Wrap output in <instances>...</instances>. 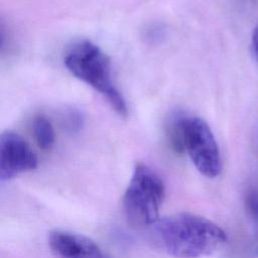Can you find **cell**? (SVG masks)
Here are the masks:
<instances>
[{
  "label": "cell",
  "instance_id": "cell-1",
  "mask_svg": "<svg viewBox=\"0 0 258 258\" xmlns=\"http://www.w3.org/2000/svg\"><path fill=\"white\" fill-rule=\"evenodd\" d=\"M153 235L158 246L175 258H199L211 255L228 241L226 232L216 223L189 213L158 220Z\"/></svg>",
  "mask_w": 258,
  "mask_h": 258
},
{
  "label": "cell",
  "instance_id": "cell-2",
  "mask_svg": "<svg viewBox=\"0 0 258 258\" xmlns=\"http://www.w3.org/2000/svg\"><path fill=\"white\" fill-rule=\"evenodd\" d=\"M63 62L76 78L101 93L118 115L127 116L125 99L112 80L110 59L98 45L89 40L77 42L67 51Z\"/></svg>",
  "mask_w": 258,
  "mask_h": 258
},
{
  "label": "cell",
  "instance_id": "cell-3",
  "mask_svg": "<svg viewBox=\"0 0 258 258\" xmlns=\"http://www.w3.org/2000/svg\"><path fill=\"white\" fill-rule=\"evenodd\" d=\"M165 187L160 176L144 163L136 164L123 197V210L128 223L137 229L158 221Z\"/></svg>",
  "mask_w": 258,
  "mask_h": 258
},
{
  "label": "cell",
  "instance_id": "cell-4",
  "mask_svg": "<svg viewBox=\"0 0 258 258\" xmlns=\"http://www.w3.org/2000/svg\"><path fill=\"white\" fill-rule=\"evenodd\" d=\"M183 138L184 150L197 169L207 177L218 176L222 169L221 154L209 125L200 117L186 115Z\"/></svg>",
  "mask_w": 258,
  "mask_h": 258
},
{
  "label": "cell",
  "instance_id": "cell-5",
  "mask_svg": "<svg viewBox=\"0 0 258 258\" xmlns=\"http://www.w3.org/2000/svg\"><path fill=\"white\" fill-rule=\"evenodd\" d=\"M37 156L28 143L13 131L3 132L0 138V179L8 180L33 170Z\"/></svg>",
  "mask_w": 258,
  "mask_h": 258
},
{
  "label": "cell",
  "instance_id": "cell-6",
  "mask_svg": "<svg viewBox=\"0 0 258 258\" xmlns=\"http://www.w3.org/2000/svg\"><path fill=\"white\" fill-rule=\"evenodd\" d=\"M48 245L58 258H111L92 239L68 231L51 232Z\"/></svg>",
  "mask_w": 258,
  "mask_h": 258
},
{
  "label": "cell",
  "instance_id": "cell-7",
  "mask_svg": "<svg viewBox=\"0 0 258 258\" xmlns=\"http://www.w3.org/2000/svg\"><path fill=\"white\" fill-rule=\"evenodd\" d=\"M185 116L186 115L180 111H174L169 115L165 124V131L168 141L171 147L179 153L184 151L183 124Z\"/></svg>",
  "mask_w": 258,
  "mask_h": 258
},
{
  "label": "cell",
  "instance_id": "cell-8",
  "mask_svg": "<svg viewBox=\"0 0 258 258\" xmlns=\"http://www.w3.org/2000/svg\"><path fill=\"white\" fill-rule=\"evenodd\" d=\"M32 130L38 146L43 150H49L55 140L54 130L50 121L43 115H38L33 119Z\"/></svg>",
  "mask_w": 258,
  "mask_h": 258
},
{
  "label": "cell",
  "instance_id": "cell-9",
  "mask_svg": "<svg viewBox=\"0 0 258 258\" xmlns=\"http://www.w3.org/2000/svg\"><path fill=\"white\" fill-rule=\"evenodd\" d=\"M245 207L249 216L258 225V189H251L247 192Z\"/></svg>",
  "mask_w": 258,
  "mask_h": 258
},
{
  "label": "cell",
  "instance_id": "cell-10",
  "mask_svg": "<svg viewBox=\"0 0 258 258\" xmlns=\"http://www.w3.org/2000/svg\"><path fill=\"white\" fill-rule=\"evenodd\" d=\"M64 124L70 132H79L83 127L84 119L80 112L71 110L64 116Z\"/></svg>",
  "mask_w": 258,
  "mask_h": 258
},
{
  "label": "cell",
  "instance_id": "cell-11",
  "mask_svg": "<svg viewBox=\"0 0 258 258\" xmlns=\"http://www.w3.org/2000/svg\"><path fill=\"white\" fill-rule=\"evenodd\" d=\"M162 35V32L161 30L159 29V27H151L148 31V33L146 34V37L147 38H150L151 40L155 39V38H160V36Z\"/></svg>",
  "mask_w": 258,
  "mask_h": 258
},
{
  "label": "cell",
  "instance_id": "cell-12",
  "mask_svg": "<svg viewBox=\"0 0 258 258\" xmlns=\"http://www.w3.org/2000/svg\"><path fill=\"white\" fill-rule=\"evenodd\" d=\"M252 44H253V48L256 54V57L258 59V25L255 27V29L253 30V34H252Z\"/></svg>",
  "mask_w": 258,
  "mask_h": 258
},
{
  "label": "cell",
  "instance_id": "cell-13",
  "mask_svg": "<svg viewBox=\"0 0 258 258\" xmlns=\"http://www.w3.org/2000/svg\"><path fill=\"white\" fill-rule=\"evenodd\" d=\"M256 254H257V255H258V249H257V250H256Z\"/></svg>",
  "mask_w": 258,
  "mask_h": 258
}]
</instances>
